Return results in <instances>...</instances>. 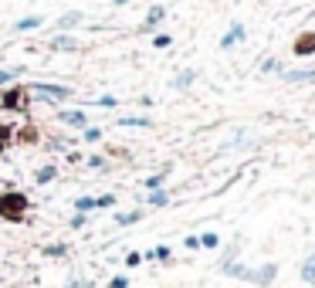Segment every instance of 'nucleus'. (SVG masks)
<instances>
[{
	"label": "nucleus",
	"mask_w": 315,
	"mask_h": 288,
	"mask_svg": "<svg viewBox=\"0 0 315 288\" xmlns=\"http://www.w3.org/2000/svg\"><path fill=\"white\" fill-rule=\"evenodd\" d=\"M55 176H58V166H51V163H48V166H41V170L34 173V180H37V183H51Z\"/></svg>",
	"instance_id": "nucleus-17"
},
{
	"label": "nucleus",
	"mask_w": 315,
	"mask_h": 288,
	"mask_svg": "<svg viewBox=\"0 0 315 288\" xmlns=\"http://www.w3.org/2000/svg\"><path fill=\"white\" fill-rule=\"evenodd\" d=\"M112 204H115V197H112V193H105V197H95V211H98V207H112Z\"/></svg>",
	"instance_id": "nucleus-31"
},
{
	"label": "nucleus",
	"mask_w": 315,
	"mask_h": 288,
	"mask_svg": "<svg viewBox=\"0 0 315 288\" xmlns=\"http://www.w3.org/2000/svg\"><path fill=\"white\" fill-rule=\"evenodd\" d=\"M0 285H3V278H0Z\"/></svg>",
	"instance_id": "nucleus-38"
},
{
	"label": "nucleus",
	"mask_w": 315,
	"mask_h": 288,
	"mask_svg": "<svg viewBox=\"0 0 315 288\" xmlns=\"http://www.w3.org/2000/svg\"><path fill=\"white\" fill-rule=\"evenodd\" d=\"M183 244H186V248H190V251H197V248H200V237H197V234H190V237H186Z\"/></svg>",
	"instance_id": "nucleus-34"
},
{
	"label": "nucleus",
	"mask_w": 315,
	"mask_h": 288,
	"mask_svg": "<svg viewBox=\"0 0 315 288\" xmlns=\"http://www.w3.org/2000/svg\"><path fill=\"white\" fill-rule=\"evenodd\" d=\"M85 163H88L92 170H105V163H109V159H105V156H88Z\"/></svg>",
	"instance_id": "nucleus-29"
},
{
	"label": "nucleus",
	"mask_w": 315,
	"mask_h": 288,
	"mask_svg": "<svg viewBox=\"0 0 315 288\" xmlns=\"http://www.w3.org/2000/svg\"><path fill=\"white\" fill-rule=\"evenodd\" d=\"M0 109H3V112H24V92H20V88L0 92Z\"/></svg>",
	"instance_id": "nucleus-3"
},
{
	"label": "nucleus",
	"mask_w": 315,
	"mask_h": 288,
	"mask_svg": "<svg viewBox=\"0 0 315 288\" xmlns=\"http://www.w3.org/2000/svg\"><path fill=\"white\" fill-rule=\"evenodd\" d=\"M85 224H88V214H75V217H72V227L75 230H81Z\"/></svg>",
	"instance_id": "nucleus-32"
},
{
	"label": "nucleus",
	"mask_w": 315,
	"mask_h": 288,
	"mask_svg": "<svg viewBox=\"0 0 315 288\" xmlns=\"http://www.w3.org/2000/svg\"><path fill=\"white\" fill-rule=\"evenodd\" d=\"M119 126H122V129H149L153 119H146V115H122Z\"/></svg>",
	"instance_id": "nucleus-10"
},
{
	"label": "nucleus",
	"mask_w": 315,
	"mask_h": 288,
	"mask_svg": "<svg viewBox=\"0 0 315 288\" xmlns=\"http://www.w3.org/2000/svg\"><path fill=\"white\" fill-rule=\"evenodd\" d=\"M31 92H34V95H44V98H58V102L72 98V88H68V85H51V81H34Z\"/></svg>",
	"instance_id": "nucleus-2"
},
{
	"label": "nucleus",
	"mask_w": 315,
	"mask_h": 288,
	"mask_svg": "<svg viewBox=\"0 0 315 288\" xmlns=\"http://www.w3.org/2000/svg\"><path fill=\"white\" fill-rule=\"evenodd\" d=\"M221 271H224V275H231V278H244V282H251V268H247V265H237V261H224Z\"/></svg>",
	"instance_id": "nucleus-8"
},
{
	"label": "nucleus",
	"mask_w": 315,
	"mask_h": 288,
	"mask_svg": "<svg viewBox=\"0 0 315 288\" xmlns=\"http://www.w3.org/2000/svg\"><path fill=\"white\" fill-rule=\"evenodd\" d=\"M88 211H95V197H78L75 200V214H88Z\"/></svg>",
	"instance_id": "nucleus-20"
},
{
	"label": "nucleus",
	"mask_w": 315,
	"mask_h": 288,
	"mask_svg": "<svg viewBox=\"0 0 315 288\" xmlns=\"http://www.w3.org/2000/svg\"><path fill=\"white\" fill-rule=\"evenodd\" d=\"M126 3H129V0H115V7H126Z\"/></svg>",
	"instance_id": "nucleus-37"
},
{
	"label": "nucleus",
	"mask_w": 315,
	"mask_h": 288,
	"mask_svg": "<svg viewBox=\"0 0 315 288\" xmlns=\"http://www.w3.org/2000/svg\"><path fill=\"white\" fill-rule=\"evenodd\" d=\"M166 173H169V166H166V170H159V173H153V176H146V190H159L163 180H166Z\"/></svg>",
	"instance_id": "nucleus-19"
},
{
	"label": "nucleus",
	"mask_w": 315,
	"mask_h": 288,
	"mask_svg": "<svg viewBox=\"0 0 315 288\" xmlns=\"http://www.w3.org/2000/svg\"><path fill=\"white\" fill-rule=\"evenodd\" d=\"M281 81H292V85L315 81V65H309V68H292V72H281Z\"/></svg>",
	"instance_id": "nucleus-5"
},
{
	"label": "nucleus",
	"mask_w": 315,
	"mask_h": 288,
	"mask_svg": "<svg viewBox=\"0 0 315 288\" xmlns=\"http://www.w3.org/2000/svg\"><path fill=\"white\" fill-rule=\"evenodd\" d=\"M81 20H85V14H81V10H68V14H61V17H58V27H61V34H65L68 27L81 24Z\"/></svg>",
	"instance_id": "nucleus-11"
},
{
	"label": "nucleus",
	"mask_w": 315,
	"mask_h": 288,
	"mask_svg": "<svg viewBox=\"0 0 315 288\" xmlns=\"http://www.w3.org/2000/svg\"><path fill=\"white\" fill-rule=\"evenodd\" d=\"M163 17H166V7H163V3H153V7H149V14H146L143 31H153L156 24H163Z\"/></svg>",
	"instance_id": "nucleus-9"
},
{
	"label": "nucleus",
	"mask_w": 315,
	"mask_h": 288,
	"mask_svg": "<svg viewBox=\"0 0 315 288\" xmlns=\"http://www.w3.org/2000/svg\"><path fill=\"white\" fill-rule=\"evenodd\" d=\"M139 217H143V211H129V214H115V224H119V227H129V224H136V220H139Z\"/></svg>",
	"instance_id": "nucleus-18"
},
{
	"label": "nucleus",
	"mask_w": 315,
	"mask_h": 288,
	"mask_svg": "<svg viewBox=\"0 0 315 288\" xmlns=\"http://www.w3.org/2000/svg\"><path fill=\"white\" fill-rule=\"evenodd\" d=\"M244 38H247V27H244V24H231V31L221 38V48H224V51H231V48L241 44Z\"/></svg>",
	"instance_id": "nucleus-6"
},
{
	"label": "nucleus",
	"mask_w": 315,
	"mask_h": 288,
	"mask_svg": "<svg viewBox=\"0 0 315 288\" xmlns=\"http://www.w3.org/2000/svg\"><path fill=\"white\" fill-rule=\"evenodd\" d=\"M0 149H3V146H0Z\"/></svg>",
	"instance_id": "nucleus-39"
},
{
	"label": "nucleus",
	"mask_w": 315,
	"mask_h": 288,
	"mask_svg": "<svg viewBox=\"0 0 315 288\" xmlns=\"http://www.w3.org/2000/svg\"><path fill=\"white\" fill-rule=\"evenodd\" d=\"M139 265H143V254L139 251H129L126 254V268H139Z\"/></svg>",
	"instance_id": "nucleus-28"
},
{
	"label": "nucleus",
	"mask_w": 315,
	"mask_h": 288,
	"mask_svg": "<svg viewBox=\"0 0 315 288\" xmlns=\"http://www.w3.org/2000/svg\"><path fill=\"white\" fill-rule=\"evenodd\" d=\"M261 72H264V75H271V72H278V75H281L285 68H281V65H278V61H275V58H268V61H261Z\"/></svg>",
	"instance_id": "nucleus-27"
},
{
	"label": "nucleus",
	"mask_w": 315,
	"mask_h": 288,
	"mask_svg": "<svg viewBox=\"0 0 315 288\" xmlns=\"http://www.w3.org/2000/svg\"><path fill=\"white\" fill-rule=\"evenodd\" d=\"M109 288H129V278H126V275H115L109 282Z\"/></svg>",
	"instance_id": "nucleus-33"
},
{
	"label": "nucleus",
	"mask_w": 315,
	"mask_h": 288,
	"mask_svg": "<svg viewBox=\"0 0 315 288\" xmlns=\"http://www.w3.org/2000/svg\"><path fill=\"white\" fill-rule=\"evenodd\" d=\"M153 254H156V258H159L163 265H169V261H173V251H169L166 244H159V248H153Z\"/></svg>",
	"instance_id": "nucleus-25"
},
{
	"label": "nucleus",
	"mask_w": 315,
	"mask_h": 288,
	"mask_svg": "<svg viewBox=\"0 0 315 288\" xmlns=\"http://www.w3.org/2000/svg\"><path fill=\"white\" fill-rule=\"evenodd\" d=\"M302 282H309V285H315V248L309 251V258L302 261Z\"/></svg>",
	"instance_id": "nucleus-13"
},
{
	"label": "nucleus",
	"mask_w": 315,
	"mask_h": 288,
	"mask_svg": "<svg viewBox=\"0 0 315 288\" xmlns=\"http://www.w3.org/2000/svg\"><path fill=\"white\" fill-rule=\"evenodd\" d=\"M200 248H221V237H217V234H214V230H207V234H200Z\"/></svg>",
	"instance_id": "nucleus-23"
},
{
	"label": "nucleus",
	"mask_w": 315,
	"mask_h": 288,
	"mask_svg": "<svg viewBox=\"0 0 315 288\" xmlns=\"http://www.w3.org/2000/svg\"><path fill=\"white\" fill-rule=\"evenodd\" d=\"M102 129H98V126H85V129H81V139H85V143H98V139H102Z\"/></svg>",
	"instance_id": "nucleus-22"
},
{
	"label": "nucleus",
	"mask_w": 315,
	"mask_h": 288,
	"mask_svg": "<svg viewBox=\"0 0 315 288\" xmlns=\"http://www.w3.org/2000/svg\"><path fill=\"white\" fill-rule=\"evenodd\" d=\"M146 204H149V207H166V204H169V190H163V187H159V190H153L146 197Z\"/></svg>",
	"instance_id": "nucleus-16"
},
{
	"label": "nucleus",
	"mask_w": 315,
	"mask_h": 288,
	"mask_svg": "<svg viewBox=\"0 0 315 288\" xmlns=\"http://www.w3.org/2000/svg\"><path fill=\"white\" fill-rule=\"evenodd\" d=\"M68 254V244H48L44 248V258H65Z\"/></svg>",
	"instance_id": "nucleus-24"
},
{
	"label": "nucleus",
	"mask_w": 315,
	"mask_h": 288,
	"mask_svg": "<svg viewBox=\"0 0 315 288\" xmlns=\"http://www.w3.org/2000/svg\"><path fill=\"white\" fill-rule=\"evenodd\" d=\"M20 75H24V68H0V85H10Z\"/></svg>",
	"instance_id": "nucleus-21"
},
{
	"label": "nucleus",
	"mask_w": 315,
	"mask_h": 288,
	"mask_svg": "<svg viewBox=\"0 0 315 288\" xmlns=\"http://www.w3.org/2000/svg\"><path fill=\"white\" fill-rule=\"evenodd\" d=\"M193 81H197V72H193V68H186V72H180V75L173 78V88H180V92H183V88H190Z\"/></svg>",
	"instance_id": "nucleus-15"
},
{
	"label": "nucleus",
	"mask_w": 315,
	"mask_h": 288,
	"mask_svg": "<svg viewBox=\"0 0 315 288\" xmlns=\"http://www.w3.org/2000/svg\"><path fill=\"white\" fill-rule=\"evenodd\" d=\"M58 122H65V126H81V129L88 126V119H85L81 109H72V112H65V109H61V112H58Z\"/></svg>",
	"instance_id": "nucleus-7"
},
{
	"label": "nucleus",
	"mask_w": 315,
	"mask_h": 288,
	"mask_svg": "<svg viewBox=\"0 0 315 288\" xmlns=\"http://www.w3.org/2000/svg\"><path fill=\"white\" fill-rule=\"evenodd\" d=\"M312 48H315V38H302V41L295 44V55H309Z\"/></svg>",
	"instance_id": "nucleus-26"
},
{
	"label": "nucleus",
	"mask_w": 315,
	"mask_h": 288,
	"mask_svg": "<svg viewBox=\"0 0 315 288\" xmlns=\"http://www.w3.org/2000/svg\"><path fill=\"white\" fill-rule=\"evenodd\" d=\"M95 105H115V98H112V95H102V98H95Z\"/></svg>",
	"instance_id": "nucleus-36"
},
{
	"label": "nucleus",
	"mask_w": 315,
	"mask_h": 288,
	"mask_svg": "<svg viewBox=\"0 0 315 288\" xmlns=\"http://www.w3.org/2000/svg\"><path fill=\"white\" fill-rule=\"evenodd\" d=\"M275 275H278V265H275V261H268V265H261V268H251V282H254V285H271V282H275Z\"/></svg>",
	"instance_id": "nucleus-4"
},
{
	"label": "nucleus",
	"mask_w": 315,
	"mask_h": 288,
	"mask_svg": "<svg viewBox=\"0 0 315 288\" xmlns=\"http://www.w3.org/2000/svg\"><path fill=\"white\" fill-rule=\"evenodd\" d=\"M68 288H95L92 282H81V278H75V282H68Z\"/></svg>",
	"instance_id": "nucleus-35"
},
{
	"label": "nucleus",
	"mask_w": 315,
	"mask_h": 288,
	"mask_svg": "<svg viewBox=\"0 0 315 288\" xmlns=\"http://www.w3.org/2000/svg\"><path fill=\"white\" fill-rule=\"evenodd\" d=\"M169 44H173L169 34H156V38H153V48H169Z\"/></svg>",
	"instance_id": "nucleus-30"
},
{
	"label": "nucleus",
	"mask_w": 315,
	"mask_h": 288,
	"mask_svg": "<svg viewBox=\"0 0 315 288\" xmlns=\"http://www.w3.org/2000/svg\"><path fill=\"white\" fill-rule=\"evenodd\" d=\"M41 24H44V17H41V14H34V17H20L17 24H14V31H20V34H24V31H37Z\"/></svg>",
	"instance_id": "nucleus-14"
},
{
	"label": "nucleus",
	"mask_w": 315,
	"mask_h": 288,
	"mask_svg": "<svg viewBox=\"0 0 315 288\" xmlns=\"http://www.w3.org/2000/svg\"><path fill=\"white\" fill-rule=\"evenodd\" d=\"M51 48H55V51H81V44L75 38H68V34H58V38L51 41Z\"/></svg>",
	"instance_id": "nucleus-12"
},
{
	"label": "nucleus",
	"mask_w": 315,
	"mask_h": 288,
	"mask_svg": "<svg viewBox=\"0 0 315 288\" xmlns=\"http://www.w3.org/2000/svg\"><path fill=\"white\" fill-rule=\"evenodd\" d=\"M24 214H27V197L20 190L0 193V217L3 220H24Z\"/></svg>",
	"instance_id": "nucleus-1"
}]
</instances>
